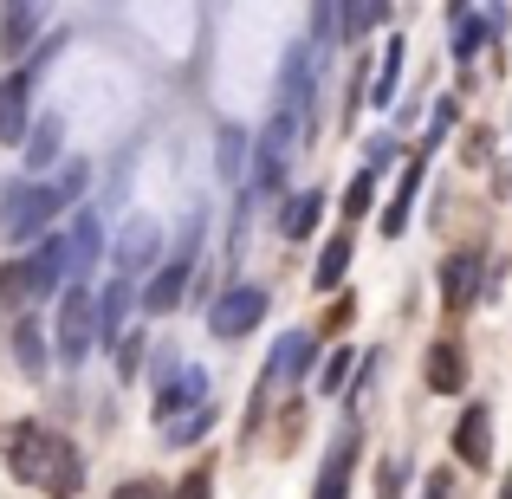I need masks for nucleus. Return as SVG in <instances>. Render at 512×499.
Masks as SVG:
<instances>
[{"mask_svg": "<svg viewBox=\"0 0 512 499\" xmlns=\"http://www.w3.org/2000/svg\"><path fill=\"white\" fill-rule=\"evenodd\" d=\"M506 499H512V487H506Z\"/></svg>", "mask_w": 512, "mask_h": 499, "instance_id": "473e14b6", "label": "nucleus"}, {"mask_svg": "<svg viewBox=\"0 0 512 499\" xmlns=\"http://www.w3.org/2000/svg\"><path fill=\"white\" fill-rule=\"evenodd\" d=\"M195 240H201V221L188 227L182 253H175V260L163 266V273H156L150 286H143V312H150V318H163V312H175V305H182V292H188V273H195Z\"/></svg>", "mask_w": 512, "mask_h": 499, "instance_id": "6e6552de", "label": "nucleus"}, {"mask_svg": "<svg viewBox=\"0 0 512 499\" xmlns=\"http://www.w3.org/2000/svg\"><path fill=\"white\" fill-rule=\"evenodd\" d=\"M65 247H72V279L91 273V266H98V247H104V221L85 208V214L72 221V234H65Z\"/></svg>", "mask_w": 512, "mask_h": 499, "instance_id": "f3484780", "label": "nucleus"}, {"mask_svg": "<svg viewBox=\"0 0 512 499\" xmlns=\"http://www.w3.org/2000/svg\"><path fill=\"white\" fill-rule=\"evenodd\" d=\"M493 415H487V402H474V409L461 415V428H454V454H461L467 467H487L493 461Z\"/></svg>", "mask_w": 512, "mask_h": 499, "instance_id": "f8f14e48", "label": "nucleus"}, {"mask_svg": "<svg viewBox=\"0 0 512 499\" xmlns=\"http://www.w3.org/2000/svg\"><path fill=\"white\" fill-rule=\"evenodd\" d=\"M91 344H98V299L85 286H65L59 292V325H52V357L65 370H78L91 357Z\"/></svg>", "mask_w": 512, "mask_h": 499, "instance_id": "20e7f679", "label": "nucleus"}, {"mask_svg": "<svg viewBox=\"0 0 512 499\" xmlns=\"http://www.w3.org/2000/svg\"><path fill=\"white\" fill-rule=\"evenodd\" d=\"M208 428H214V409H188L182 422H169V428H163V441H169V448H188V441H201Z\"/></svg>", "mask_w": 512, "mask_h": 499, "instance_id": "a878e982", "label": "nucleus"}, {"mask_svg": "<svg viewBox=\"0 0 512 499\" xmlns=\"http://www.w3.org/2000/svg\"><path fill=\"white\" fill-rule=\"evenodd\" d=\"M422 499H448V474H428L422 480Z\"/></svg>", "mask_w": 512, "mask_h": 499, "instance_id": "2f4dec72", "label": "nucleus"}, {"mask_svg": "<svg viewBox=\"0 0 512 499\" xmlns=\"http://www.w3.org/2000/svg\"><path fill=\"white\" fill-rule=\"evenodd\" d=\"M13 350H20V370H26V376L46 370V337H39V318H20V331H13Z\"/></svg>", "mask_w": 512, "mask_h": 499, "instance_id": "b1692460", "label": "nucleus"}, {"mask_svg": "<svg viewBox=\"0 0 512 499\" xmlns=\"http://www.w3.org/2000/svg\"><path fill=\"white\" fill-rule=\"evenodd\" d=\"M156 499H163V493H156Z\"/></svg>", "mask_w": 512, "mask_h": 499, "instance_id": "72a5a7b5", "label": "nucleus"}, {"mask_svg": "<svg viewBox=\"0 0 512 499\" xmlns=\"http://www.w3.org/2000/svg\"><path fill=\"white\" fill-rule=\"evenodd\" d=\"M422 169H428V156H409V169H402V182H396V201L383 208V234L389 240L409 227V208H415V195H422Z\"/></svg>", "mask_w": 512, "mask_h": 499, "instance_id": "2eb2a0df", "label": "nucleus"}, {"mask_svg": "<svg viewBox=\"0 0 512 499\" xmlns=\"http://www.w3.org/2000/svg\"><path fill=\"white\" fill-rule=\"evenodd\" d=\"M39 20H46V13L26 7V0H20V7H7V13H0V52H7V59H20V52L39 39Z\"/></svg>", "mask_w": 512, "mask_h": 499, "instance_id": "dca6fc26", "label": "nucleus"}, {"mask_svg": "<svg viewBox=\"0 0 512 499\" xmlns=\"http://www.w3.org/2000/svg\"><path fill=\"white\" fill-rule=\"evenodd\" d=\"M461 383H467L461 350H454V344H435V350H428V389H435V396H454Z\"/></svg>", "mask_w": 512, "mask_h": 499, "instance_id": "aec40b11", "label": "nucleus"}, {"mask_svg": "<svg viewBox=\"0 0 512 499\" xmlns=\"http://www.w3.org/2000/svg\"><path fill=\"white\" fill-rule=\"evenodd\" d=\"M65 279H72V247H65V234H39L33 253L0 266V305H46Z\"/></svg>", "mask_w": 512, "mask_h": 499, "instance_id": "f03ea898", "label": "nucleus"}, {"mask_svg": "<svg viewBox=\"0 0 512 499\" xmlns=\"http://www.w3.org/2000/svg\"><path fill=\"white\" fill-rule=\"evenodd\" d=\"M350 376H357V350H331L325 370H318V389H325V396H338Z\"/></svg>", "mask_w": 512, "mask_h": 499, "instance_id": "bb28decb", "label": "nucleus"}, {"mask_svg": "<svg viewBox=\"0 0 512 499\" xmlns=\"http://www.w3.org/2000/svg\"><path fill=\"white\" fill-rule=\"evenodd\" d=\"M396 78H402V39H389L383 72H376V85H370V104H396Z\"/></svg>", "mask_w": 512, "mask_h": 499, "instance_id": "393cba45", "label": "nucleus"}, {"mask_svg": "<svg viewBox=\"0 0 512 499\" xmlns=\"http://www.w3.org/2000/svg\"><path fill=\"white\" fill-rule=\"evenodd\" d=\"M39 59L26 65V72H7L0 78V137L7 143H20L26 137V98H33V85H39V72H46V59H52V46H59V39H39Z\"/></svg>", "mask_w": 512, "mask_h": 499, "instance_id": "423d86ee", "label": "nucleus"}, {"mask_svg": "<svg viewBox=\"0 0 512 499\" xmlns=\"http://www.w3.org/2000/svg\"><path fill=\"white\" fill-rule=\"evenodd\" d=\"M208 487H214V474H208V467H195V474L175 487V499H208Z\"/></svg>", "mask_w": 512, "mask_h": 499, "instance_id": "c756f323", "label": "nucleus"}, {"mask_svg": "<svg viewBox=\"0 0 512 499\" xmlns=\"http://www.w3.org/2000/svg\"><path fill=\"white\" fill-rule=\"evenodd\" d=\"M59 208L65 201L52 195V182L46 188L20 182V188H7V201H0V227H7V240H39L52 221H59Z\"/></svg>", "mask_w": 512, "mask_h": 499, "instance_id": "39448f33", "label": "nucleus"}, {"mask_svg": "<svg viewBox=\"0 0 512 499\" xmlns=\"http://www.w3.org/2000/svg\"><path fill=\"white\" fill-rule=\"evenodd\" d=\"M305 104H312V46H292L286 72H279V104L273 111H292L305 124Z\"/></svg>", "mask_w": 512, "mask_h": 499, "instance_id": "1a4fd4ad", "label": "nucleus"}, {"mask_svg": "<svg viewBox=\"0 0 512 499\" xmlns=\"http://www.w3.org/2000/svg\"><path fill=\"white\" fill-rule=\"evenodd\" d=\"M338 20H344V33H363V26H383V20H389V7H344Z\"/></svg>", "mask_w": 512, "mask_h": 499, "instance_id": "c85d7f7f", "label": "nucleus"}, {"mask_svg": "<svg viewBox=\"0 0 512 499\" xmlns=\"http://www.w3.org/2000/svg\"><path fill=\"white\" fill-rule=\"evenodd\" d=\"M350 467H357V435H338L325 454V474H318L312 499H350Z\"/></svg>", "mask_w": 512, "mask_h": 499, "instance_id": "4468645a", "label": "nucleus"}, {"mask_svg": "<svg viewBox=\"0 0 512 499\" xmlns=\"http://www.w3.org/2000/svg\"><path fill=\"white\" fill-rule=\"evenodd\" d=\"M188 409H208V370L182 363V350H163L156 357V428L182 422Z\"/></svg>", "mask_w": 512, "mask_h": 499, "instance_id": "7ed1b4c3", "label": "nucleus"}, {"mask_svg": "<svg viewBox=\"0 0 512 499\" xmlns=\"http://www.w3.org/2000/svg\"><path fill=\"white\" fill-rule=\"evenodd\" d=\"M312 363H318V337L312 331H286L273 344V363H266V376H273V383H299V376H312Z\"/></svg>", "mask_w": 512, "mask_h": 499, "instance_id": "9d476101", "label": "nucleus"}, {"mask_svg": "<svg viewBox=\"0 0 512 499\" xmlns=\"http://www.w3.org/2000/svg\"><path fill=\"white\" fill-rule=\"evenodd\" d=\"M124 318H130V279H111V286L98 292V337L104 344L124 331Z\"/></svg>", "mask_w": 512, "mask_h": 499, "instance_id": "4be33fe9", "label": "nucleus"}, {"mask_svg": "<svg viewBox=\"0 0 512 499\" xmlns=\"http://www.w3.org/2000/svg\"><path fill=\"white\" fill-rule=\"evenodd\" d=\"M0 454H7V467L26 480V487H46L52 499H72L78 487H85V461H78V448L59 435V428H46V422L0 428Z\"/></svg>", "mask_w": 512, "mask_h": 499, "instance_id": "f257e3e1", "label": "nucleus"}, {"mask_svg": "<svg viewBox=\"0 0 512 499\" xmlns=\"http://www.w3.org/2000/svg\"><path fill=\"white\" fill-rule=\"evenodd\" d=\"M156 247H163V227L137 221L124 240H117V273H137V266H150V260H156Z\"/></svg>", "mask_w": 512, "mask_h": 499, "instance_id": "a211bd4d", "label": "nucleus"}, {"mask_svg": "<svg viewBox=\"0 0 512 499\" xmlns=\"http://www.w3.org/2000/svg\"><path fill=\"white\" fill-rule=\"evenodd\" d=\"M448 20H454V59H474V52H480V46H487V39L506 26V13H474V7H454Z\"/></svg>", "mask_w": 512, "mask_h": 499, "instance_id": "ddd939ff", "label": "nucleus"}, {"mask_svg": "<svg viewBox=\"0 0 512 499\" xmlns=\"http://www.w3.org/2000/svg\"><path fill=\"white\" fill-rule=\"evenodd\" d=\"M389 163H396V137H376V143H370V175L389 169Z\"/></svg>", "mask_w": 512, "mask_h": 499, "instance_id": "7c9ffc66", "label": "nucleus"}, {"mask_svg": "<svg viewBox=\"0 0 512 499\" xmlns=\"http://www.w3.org/2000/svg\"><path fill=\"white\" fill-rule=\"evenodd\" d=\"M480 273H487L480 253H454V260L441 266V299H448L454 312H467V305L480 299Z\"/></svg>", "mask_w": 512, "mask_h": 499, "instance_id": "9b49d317", "label": "nucleus"}, {"mask_svg": "<svg viewBox=\"0 0 512 499\" xmlns=\"http://www.w3.org/2000/svg\"><path fill=\"white\" fill-rule=\"evenodd\" d=\"M370 201H376V175L363 169L357 182H350V195H344V214H350V221H357V214H370Z\"/></svg>", "mask_w": 512, "mask_h": 499, "instance_id": "cd10ccee", "label": "nucleus"}, {"mask_svg": "<svg viewBox=\"0 0 512 499\" xmlns=\"http://www.w3.org/2000/svg\"><path fill=\"white\" fill-rule=\"evenodd\" d=\"M318 214H325V195H318V188H305V195L286 201V214H279V234H286V240H305V234L318 227Z\"/></svg>", "mask_w": 512, "mask_h": 499, "instance_id": "412c9836", "label": "nucleus"}, {"mask_svg": "<svg viewBox=\"0 0 512 499\" xmlns=\"http://www.w3.org/2000/svg\"><path fill=\"white\" fill-rule=\"evenodd\" d=\"M350 253H357V247H350V234H331L325 240V253H318V292H331V286H338V279L350 273Z\"/></svg>", "mask_w": 512, "mask_h": 499, "instance_id": "5701e85b", "label": "nucleus"}, {"mask_svg": "<svg viewBox=\"0 0 512 499\" xmlns=\"http://www.w3.org/2000/svg\"><path fill=\"white\" fill-rule=\"evenodd\" d=\"M260 318H266V292H260V286H234V292H221V299L208 305V331L221 337V344L247 337Z\"/></svg>", "mask_w": 512, "mask_h": 499, "instance_id": "0eeeda50", "label": "nucleus"}, {"mask_svg": "<svg viewBox=\"0 0 512 499\" xmlns=\"http://www.w3.org/2000/svg\"><path fill=\"white\" fill-rule=\"evenodd\" d=\"M65 150V124L59 117H39L33 130H26V169H52Z\"/></svg>", "mask_w": 512, "mask_h": 499, "instance_id": "6ab92c4d", "label": "nucleus"}]
</instances>
